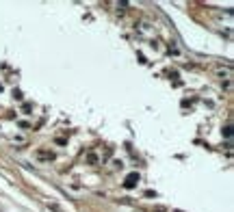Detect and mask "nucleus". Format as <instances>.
<instances>
[{"instance_id":"1","label":"nucleus","mask_w":234,"mask_h":212,"mask_svg":"<svg viewBox=\"0 0 234 212\" xmlns=\"http://www.w3.org/2000/svg\"><path fill=\"white\" fill-rule=\"evenodd\" d=\"M137 182H139V175H128V180H126V186H128V188H132Z\"/></svg>"},{"instance_id":"2","label":"nucleus","mask_w":234,"mask_h":212,"mask_svg":"<svg viewBox=\"0 0 234 212\" xmlns=\"http://www.w3.org/2000/svg\"><path fill=\"white\" fill-rule=\"evenodd\" d=\"M37 156H39V158H46V160H50V158H52V154H48V152H39Z\"/></svg>"}]
</instances>
